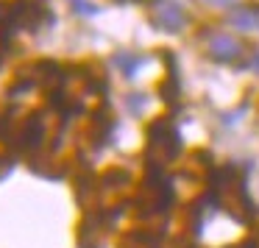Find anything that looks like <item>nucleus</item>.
<instances>
[{"label":"nucleus","instance_id":"f257e3e1","mask_svg":"<svg viewBox=\"0 0 259 248\" xmlns=\"http://www.w3.org/2000/svg\"><path fill=\"white\" fill-rule=\"evenodd\" d=\"M206 51H209V56L218 59V62H234L242 53V45L229 34H212L206 42Z\"/></svg>","mask_w":259,"mask_h":248},{"label":"nucleus","instance_id":"f03ea898","mask_svg":"<svg viewBox=\"0 0 259 248\" xmlns=\"http://www.w3.org/2000/svg\"><path fill=\"white\" fill-rule=\"evenodd\" d=\"M153 17H156V23L167 31H179L181 25H184V12H181L176 3H170V0H159L156 9H153Z\"/></svg>","mask_w":259,"mask_h":248},{"label":"nucleus","instance_id":"7ed1b4c3","mask_svg":"<svg viewBox=\"0 0 259 248\" xmlns=\"http://www.w3.org/2000/svg\"><path fill=\"white\" fill-rule=\"evenodd\" d=\"M231 23L237 28H256L259 25V9H240V12L231 17Z\"/></svg>","mask_w":259,"mask_h":248},{"label":"nucleus","instance_id":"20e7f679","mask_svg":"<svg viewBox=\"0 0 259 248\" xmlns=\"http://www.w3.org/2000/svg\"><path fill=\"white\" fill-rule=\"evenodd\" d=\"M73 9H75V12H81V14H92V12H95V6H87V0H73Z\"/></svg>","mask_w":259,"mask_h":248},{"label":"nucleus","instance_id":"39448f33","mask_svg":"<svg viewBox=\"0 0 259 248\" xmlns=\"http://www.w3.org/2000/svg\"><path fill=\"white\" fill-rule=\"evenodd\" d=\"M209 3H212V6H234L237 0H209Z\"/></svg>","mask_w":259,"mask_h":248},{"label":"nucleus","instance_id":"423d86ee","mask_svg":"<svg viewBox=\"0 0 259 248\" xmlns=\"http://www.w3.org/2000/svg\"><path fill=\"white\" fill-rule=\"evenodd\" d=\"M253 67H256V70H259V51H256V53H253Z\"/></svg>","mask_w":259,"mask_h":248}]
</instances>
